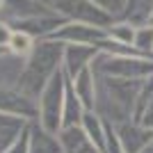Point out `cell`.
I'll list each match as a JSON object with an SVG mask.
<instances>
[{"instance_id": "obj_1", "label": "cell", "mask_w": 153, "mask_h": 153, "mask_svg": "<svg viewBox=\"0 0 153 153\" xmlns=\"http://www.w3.org/2000/svg\"><path fill=\"white\" fill-rule=\"evenodd\" d=\"M14 46H16V51H25L27 48V39L25 37H14Z\"/></svg>"}]
</instances>
